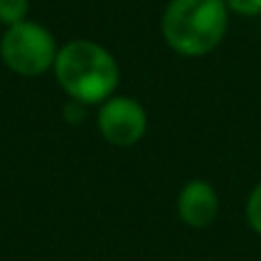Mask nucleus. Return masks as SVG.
Listing matches in <instances>:
<instances>
[{
    "mask_svg": "<svg viewBox=\"0 0 261 261\" xmlns=\"http://www.w3.org/2000/svg\"><path fill=\"white\" fill-rule=\"evenodd\" d=\"M28 16V0H0V23L16 25Z\"/></svg>",
    "mask_w": 261,
    "mask_h": 261,
    "instance_id": "nucleus-6",
    "label": "nucleus"
},
{
    "mask_svg": "<svg viewBox=\"0 0 261 261\" xmlns=\"http://www.w3.org/2000/svg\"><path fill=\"white\" fill-rule=\"evenodd\" d=\"M248 220H250V225H252V229L261 234V184L252 190V195H250V202H248Z\"/></svg>",
    "mask_w": 261,
    "mask_h": 261,
    "instance_id": "nucleus-7",
    "label": "nucleus"
},
{
    "mask_svg": "<svg viewBox=\"0 0 261 261\" xmlns=\"http://www.w3.org/2000/svg\"><path fill=\"white\" fill-rule=\"evenodd\" d=\"M3 62L18 76H41L55 64L58 46L44 25L35 21H21L9 25L0 41Z\"/></svg>",
    "mask_w": 261,
    "mask_h": 261,
    "instance_id": "nucleus-3",
    "label": "nucleus"
},
{
    "mask_svg": "<svg viewBox=\"0 0 261 261\" xmlns=\"http://www.w3.org/2000/svg\"><path fill=\"white\" fill-rule=\"evenodd\" d=\"M239 14H261V0H227Z\"/></svg>",
    "mask_w": 261,
    "mask_h": 261,
    "instance_id": "nucleus-8",
    "label": "nucleus"
},
{
    "mask_svg": "<svg viewBox=\"0 0 261 261\" xmlns=\"http://www.w3.org/2000/svg\"><path fill=\"white\" fill-rule=\"evenodd\" d=\"M218 213V195L206 181H190L179 195V216L190 227H206Z\"/></svg>",
    "mask_w": 261,
    "mask_h": 261,
    "instance_id": "nucleus-5",
    "label": "nucleus"
},
{
    "mask_svg": "<svg viewBox=\"0 0 261 261\" xmlns=\"http://www.w3.org/2000/svg\"><path fill=\"white\" fill-rule=\"evenodd\" d=\"M55 76L78 103H103L119 83V67L110 50L90 39H73L58 50Z\"/></svg>",
    "mask_w": 261,
    "mask_h": 261,
    "instance_id": "nucleus-1",
    "label": "nucleus"
},
{
    "mask_svg": "<svg viewBox=\"0 0 261 261\" xmlns=\"http://www.w3.org/2000/svg\"><path fill=\"white\" fill-rule=\"evenodd\" d=\"M227 30V7L222 0H172L163 14V37L181 55H204L213 50Z\"/></svg>",
    "mask_w": 261,
    "mask_h": 261,
    "instance_id": "nucleus-2",
    "label": "nucleus"
},
{
    "mask_svg": "<svg viewBox=\"0 0 261 261\" xmlns=\"http://www.w3.org/2000/svg\"><path fill=\"white\" fill-rule=\"evenodd\" d=\"M99 130L115 147H133L147 130V113L128 96H113L103 101L96 117Z\"/></svg>",
    "mask_w": 261,
    "mask_h": 261,
    "instance_id": "nucleus-4",
    "label": "nucleus"
}]
</instances>
